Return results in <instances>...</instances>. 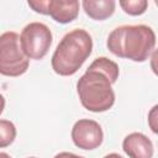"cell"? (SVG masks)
Masks as SVG:
<instances>
[{"instance_id": "6da1fadb", "label": "cell", "mask_w": 158, "mask_h": 158, "mask_svg": "<svg viewBox=\"0 0 158 158\" xmlns=\"http://www.w3.org/2000/svg\"><path fill=\"white\" fill-rule=\"evenodd\" d=\"M118 65L106 57L96 58L79 78L77 91L81 105L91 112H102L115 102L112 84L118 78Z\"/></svg>"}, {"instance_id": "7a4b0ae2", "label": "cell", "mask_w": 158, "mask_h": 158, "mask_svg": "<svg viewBox=\"0 0 158 158\" xmlns=\"http://www.w3.org/2000/svg\"><path fill=\"white\" fill-rule=\"evenodd\" d=\"M156 33L147 25H123L112 30L107 37L109 51L118 58L144 62L154 48Z\"/></svg>"}, {"instance_id": "3957f363", "label": "cell", "mask_w": 158, "mask_h": 158, "mask_svg": "<svg viewBox=\"0 0 158 158\" xmlns=\"http://www.w3.org/2000/svg\"><path fill=\"white\" fill-rule=\"evenodd\" d=\"M91 51V36L83 28L72 30L59 41L52 56V69L63 77L73 75L89 58Z\"/></svg>"}, {"instance_id": "277c9868", "label": "cell", "mask_w": 158, "mask_h": 158, "mask_svg": "<svg viewBox=\"0 0 158 158\" xmlns=\"http://www.w3.org/2000/svg\"><path fill=\"white\" fill-rule=\"evenodd\" d=\"M30 58L23 53L20 36L7 31L0 36V73L6 77H20L28 69Z\"/></svg>"}, {"instance_id": "5b68a950", "label": "cell", "mask_w": 158, "mask_h": 158, "mask_svg": "<svg viewBox=\"0 0 158 158\" xmlns=\"http://www.w3.org/2000/svg\"><path fill=\"white\" fill-rule=\"evenodd\" d=\"M20 43L23 53L30 59H42L52 44V32L42 22H31L22 28Z\"/></svg>"}, {"instance_id": "8992f818", "label": "cell", "mask_w": 158, "mask_h": 158, "mask_svg": "<svg viewBox=\"0 0 158 158\" xmlns=\"http://www.w3.org/2000/svg\"><path fill=\"white\" fill-rule=\"evenodd\" d=\"M27 4L33 11L42 15H49L59 23L72 22L79 14V2L77 0H28Z\"/></svg>"}, {"instance_id": "52a82bcc", "label": "cell", "mask_w": 158, "mask_h": 158, "mask_svg": "<svg viewBox=\"0 0 158 158\" xmlns=\"http://www.w3.org/2000/svg\"><path fill=\"white\" fill-rule=\"evenodd\" d=\"M73 143L81 149H95L104 139V132L101 126L89 118H81L77 121L72 128Z\"/></svg>"}, {"instance_id": "ba28073f", "label": "cell", "mask_w": 158, "mask_h": 158, "mask_svg": "<svg viewBox=\"0 0 158 158\" xmlns=\"http://www.w3.org/2000/svg\"><path fill=\"white\" fill-rule=\"evenodd\" d=\"M122 149L130 158H152L153 143L141 132H132L125 137Z\"/></svg>"}, {"instance_id": "9c48e42d", "label": "cell", "mask_w": 158, "mask_h": 158, "mask_svg": "<svg viewBox=\"0 0 158 158\" xmlns=\"http://www.w3.org/2000/svg\"><path fill=\"white\" fill-rule=\"evenodd\" d=\"M81 5L85 14L96 21L110 17L116 7V2L114 0H84Z\"/></svg>"}, {"instance_id": "30bf717a", "label": "cell", "mask_w": 158, "mask_h": 158, "mask_svg": "<svg viewBox=\"0 0 158 158\" xmlns=\"http://www.w3.org/2000/svg\"><path fill=\"white\" fill-rule=\"evenodd\" d=\"M16 137V128L11 121L0 120V147L4 148L14 142Z\"/></svg>"}, {"instance_id": "8fae6325", "label": "cell", "mask_w": 158, "mask_h": 158, "mask_svg": "<svg viewBox=\"0 0 158 158\" xmlns=\"http://www.w3.org/2000/svg\"><path fill=\"white\" fill-rule=\"evenodd\" d=\"M120 6L126 14L132 16H138L144 14L148 2L146 0H126V1H120Z\"/></svg>"}, {"instance_id": "7c38bea8", "label": "cell", "mask_w": 158, "mask_h": 158, "mask_svg": "<svg viewBox=\"0 0 158 158\" xmlns=\"http://www.w3.org/2000/svg\"><path fill=\"white\" fill-rule=\"evenodd\" d=\"M148 126L153 133L158 135V104L154 105L148 112Z\"/></svg>"}, {"instance_id": "4fadbf2b", "label": "cell", "mask_w": 158, "mask_h": 158, "mask_svg": "<svg viewBox=\"0 0 158 158\" xmlns=\"http://www.w3.org/2000/svg\"><path fill=\"white\" fill-rule=\"evenodd\" d=\"M151 69L158 77V48L154 49L151 56Z\"/></svg>"}, {"instance_id": "5bb4252c", "label": "cell", "mask_w": 158, "mask_h": 158, "mask_svg": "<svg viewBox=\"0 0 158 158\" xmlns=\"http://www.w3.org/2000/svg\"><path fill=\"white\" fill-rule=\"evenodd\" d=\"M54 158H84V157L77 156V154L70 153V152H60V153L56 154V156H54Z\"/></svg>"}, {"instance_id": "9a60e30c", "label": "cell", "mask_w": 158, "mask_h": 158, "mask_svg": "<svg viewBox=\"0 0 158 158\" xmlns=\"http://www.w3.org/2000/svg\"><path fill=\"white\" fill-rule=\"evenodd\" d=\"M104 158H123V157H121V156H120V154H117V153H110V154L105 156Z\"/></svg>"}, {"instance_id": "2e32d148", "label": "cell", "mask_w": 158, "mask_h": 158, "mask_svg": "<svg viewBox=\"0 0 158 158\" xmlns=\"http://www.w3.org/2000/svg\"><path fill=\"white\" fill-rule=\"evenodd\" d=\"M0 158H11V157H10L7 153H5V152H1V153H0Z\"/></svg>"}, {"instance_id": "e0dca14e", "label": "cell", "mask_w": 158, "mask_h": 158, "mask_svg": "<svg viewBox=\"0 0 158 158\" xmlns=\"http://www.w3.org/2000/svg\"><path fill=\"white\" fill-rule=\"evenodd\" d=\"M154 4H156V5L158 6V0H156V1H154Z\"/></svg>"}, {"instance_id": "ac0fdd59", "label": "cell", "mask_w": 158, "mask_h": 158, "mask_svg": "<svg viewBox=\"0 0 158 158\" xmlns=\"http://www.w3.org/2000/svg\"><path fill=\"white\" fill-rule=\"evenodd\" d=\"M28 158H36V157H28Z\"/></svg>"}]
</instances>
